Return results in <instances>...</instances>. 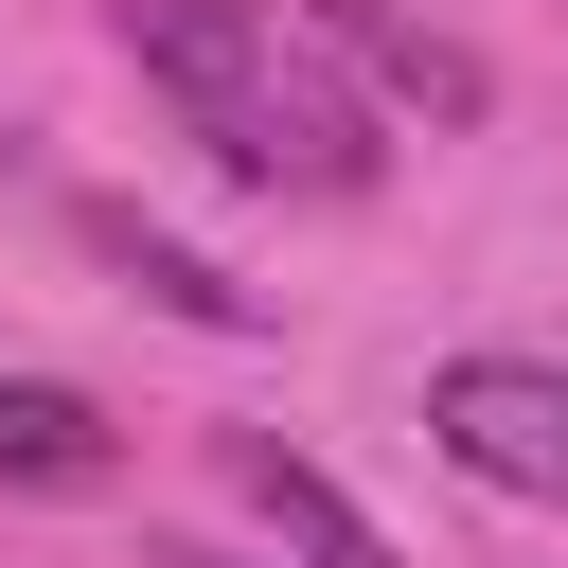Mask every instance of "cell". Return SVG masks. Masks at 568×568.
<instances>
[{
	"label": "cell",
	"mask_w": 568,
	"mask_h": 568,
	"mask_svg": "<svg viewBox=\"0 0 568 568\" xmlns=\"http://www.w3.org/2000/svg\"><path fill=\"white\" fill-rule=\"evenodd\" d=\"M89 479H124V426H106L71 373L0 355V497H89Z\"/></svg>",
	"instance_id": "obj_4"
},
{
	"label": "cell",
	"mask_w": 568,
	"mask_h": 568,
	"mask_svg": "<svg viewBox=\"0 0 568 568\" xmlns=\"http://www.w3.org/2000/svg\"><path fill=\"white\" fill-rule=\"evenodd\" d=\"M213 462H231V497H248V515H266V532H284L302 568H390V532H373V515H355V497H337V479H320L302 444H266V426H231Z\"/></svg>",
	"instance_id": "obj_6"
},
{
	"label": "cell",
	"mask_w": 568,
	"mask_h": 568,
	"mask_svg": "<svg viewBox=\"0 0 568 568\" xmlns=\"http://www.w3.org/2000/svg\"><path fill=\"white\" fill-rule=\"evenodd\" d=\"M71 248H89V266H124V284H142L160 320H213V337H266V284L195 266V248H178V231H142L124 195H71Z\"/></svg>",
	"instance_id": "obj_5"
},
{
	"label": "cell",
	"mask_w": 568,
	"mask_h": 568,
	"mask_svg": "<svg viewBox=\"0 0 568 568\" xmlns=\"http://www.w3.org/2000/svg\"><path fill=\"white\" fill-rule=\"evenodd\" d=\"M426 444H444L479 497L568 515V373H550V355H444V373H426Z\"/></svg>",
	"instance_id": "obj_2"
},
{
	"label": "cell",
	"mask_w": 568,
	"mask_h": 568,
	"mask_svg": "<svg viewBox=\"0 0 568 568\" xmlns=\"http://www.w3.org/2000/svg\"><path fill=\"white\" fill-rule=\"evenodd\" d=\"M178 568H231V550H178Z\"/></svg>",
	"instance_id": "obj_7"
},
{
	"label": "cell",
	"mask_w": 568,
	"mask_h": 568,
	"mask_svg": "<svg viewBox=\"0 0 568 568\" xmlns=\"http://www.w3.org/2000/svg\"><path fill=\"white\" fill-rule=\"evenodd\" d=\"M284 18H302L373 106H426V124H479V106H497V89H479V53H462V36H426V18H390V0H284Z\"/></svg>",
	"instance_id": "obj_3"
},
{
	"label": "cell",
	"mask_w": 568,
	"mask_h": 568,
	"mask_svg": "<svg viewBox=\"0 0 568 568\" xmlns=\"http://www.w3.org/2000/svg\"><path fill=\"white\" fill-rule=\"evenodd\" d=\"M124 53L178 106V142H213L248 195H373L390 178V106L284 0H124Z\"/></svg>",
	"instance_id": "obj_1"
}]
</instances>
